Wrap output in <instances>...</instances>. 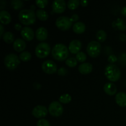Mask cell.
I'll return each instance as SVG.
<instances>
[{"instance_id":"obj_1","label":"cell","mask_w":126,"mask_h":126,"mask_svg":"<svg viewBox=\"0 0 126 126\" xmlns=\"http://www.w3.org/2000/svg\"><path fill=\"white\" fill-rule=\"evenodd\" d=\"M68 54V47L62 43L55 44L52 49V55L53 57L58 61H64L66 60Z\"/></svg>"},{"instance_id":"obj_2","label":"cell","mask_w":126,"mask_h":126,"mask_svg":"<svg viewBox=\"0 0 126 126\" xmlns=\"http://www.w3.org/2000/svg\"><path fill=\"white\" fill-rule=\"evenodd\" d=\"M36 14L32 9L21 10L18 14V18L22 23L25 25H30L33 24L36 21Z\"/></svg>"},{"instance_id":"obj_3","label":"cell","mask_w":126,"mask_h":126,"mask_svg":"<svg viewBox=\"0 0 126 126\" xmlns=\"http://www.w3.org/2000/svg\"><path fill=\"white\" fill-rule=\"evenodd\" d=\"M105 75L108 80L115 82L120 79L121 73L118 66L114 64H109L105 68Z\"/></svg>"},{"instance_id":"obj_4","label":"cell","mask_w":126,"mask_h":126,"mask_svg":"<svg viewBox=\"0 0 126 126\" xmlns=\"http://www.w3.org/2000/svg\"><path fill=\"white\" fill-rule=\"evenodd\" d=\"M20 58L15 54H9L5 57L4 63L7 69L14 70L17 68V66L20 63Z\"/></svg>"},{"instance_id":"obj_5","label":"cell","mask_w":126,"mask_h":126,"mask_svg":"<svg viewBox=\"0 0 126 126\" xmlns=\"http://www.w3.org/2000/svg\"><path fill=\"white\" fill-rule=\"evenodd\" d=\"M50 52V46L47 43L43 42L36 46L35 49L36 55L39 59H43L48 56Z\"/></svg>"},{"instance_id":"obj_6","label":"cell","mask_w":126,"mask_h":126,"mask_svg":"<svg viewBox=\"0 0 126 126\" xmlns=\"http://www.w3.org/2000/svg\"><path fill=\"white\" fill-rule=\"evenodd\" d=\"M86 50H87V54L90 56L95 58L100 54L102 46L98 41H92L88 44Z\"/></svg>"},{"instance_id":"obj_7","label":"cell","mask_w":126,"mask_h":126,"mask_svg":"<svg viewBox=\"0 0 126 126\" xmlns=\"http://www.w3.org/2000/svg\"><path fill=\"white\" fill-rule=\"evenodd\" d=\"M73 22L69 17L66 16H60L58 17L55 22V25L60 30L66 31L70 29L72 26Z\"/></svg>"},{"instance_id":"obj_8","label":"cell","mask_w":126,"mask_h":126,"mask_svg":"<svg viewBox=\"0 0 126 126\" xmlns=\"http://www.w3.org/2000/svg\"><path fill=\"white\" fill-rule=\"evenodd\" d=\"M48 111L50 115L55 117H59L63 114V107L59 102L54 101L50 103L48 108Z\"/></svg>"},{"instance_id":"obj_9","label":"cell","mask_w":126,"mask_h":126,"mask_svg":"<svg viewBox=\"0 0 126 126\" xmlns=\"http://www.w3.org/2000/svg\"><path fill=\"white\" fill-rule=\"evenodd\" d=\"M42 69L43 71L46 74L52 75L55 73L57 70L56 63L52 60H46L42 64Z\"/></svg>"},{"instance_id":"obj_10","label":"cell","mask_w":126,"mask_h":126,"mask_svg":"<svg viewBox=\"0 0 126 126\" xmlns=\"http://www.w3.org/2000/svg\"><path fill=\"white\" fill-rule=\"evenodd\" d=\"M48 110L46 107L43 105H38L34 107L32 110V114L35 118L38 119H43L48 113Z\"/></svg>"},{"instance_id":"obj_11","label":"cell","mask_w":126,"mask_h":126,"mask_svg":"<svg viewBox=\"0 0 126 126\" xmlns=\"http://www.w3.org/2000/svg\"><path fill=\"white\" fill-rule=\"evenodd\" d=\"M66 2L64 0H55L53 1L52 7L55 13H62L66 9Z\"/></svg>"},{"instance_id":"obj_12","label":"cell","mask_w":126,"mask_h":126,"mask_svg":"<svg viewBox=\"0 0 126 126\" xmlns=\"http://www.w3.org/2000/svg\"><path fill=\"white\" fill-rule=\"evenodd\" d=\"M21 36L23 39L28 41L33 40L34 36V33L32 28L29 27H24L21 30Z\"/></svg>"},{"instance_id":"obj_13","label":"cell","mask_w":126,"mask_h":126,"mask_svg":"<svg viewBox=\"0 0 126 126\" xmlns=\"http://www.w3.org/2000/svg\"><path fill=\"white\" fill-rule=\"evenodd\" d=\"M81 47H82V44L81 41L78 39H74L71 41L69 44L68 50L71 54H77L80 52Z\"/></svg>"},{"instance_id":"obj_14","label":"cell","mask_w":126,"mask_h":126,"mask_svg":"<svg viewBox=\"0 0 126 126\" xmlns=\"http://www.w3.org/2000/svg\"><path fill=\"white\" fill-rule=\"evenodd\" d=\"M35 35L36 38L38 41H45L48 36L47 30L44 27H39L36 31Z\"/></svg>"},{"instance_id":"obj_15","label":"cell","mask_w":126,"mask_h":126,"mask_svg":"<svg viewBox=\"0 0 126 126\" xmlns=\"http://www.w3.org/2000/svg\"><path fill=\"white\" fill-rule=\"evenodd\" d=\"M13 47L16 51L20 52L25 49L26 43L24 39L21 38H17L14 41L13 43Z\"/></svg>"},{"instance_id":"obj_16","label":"cell","mask_w":126,"mask_h":126,"mask_svg":"<svg viewBox=\"0 0 126 126\" xmlns=\"http://www.w3.org/2000/svg\"><path fill=\"white\" fill-rule=\"evenodd\" d=\"M93 70V66L90 63H82L80 64L78 67L79 72L82 75H87L92 72Z\"/></svg>"},{"instance_id":"obj_17","label":"cell","mask_w":126,"mask_h":126,"mask_svg":"<svg viewBox=\"0 0 126 126\" xmlns=\"http://www.w3.org/2000/svg\"><path fill=\"white\" fill-rule=\"evenodd\" d=\"M103 90L108 95H114L117 92V87L112 82H108L104 85Z\"/></svg>"},{"instance_id":"obj_18","label":"cell","mask_w":126,"mask_h":126,"mask_svg":"<svg viewBox=\"0 0 126 126\" xmlns=\"http://www.w3.org/2000/svg\"><path fill=\"white\" fill-rule=\"evenodd\" d=\"M115 100L117 104L122 107H126V93L120 92L116 95Z\"/></svg>"},{"instance_id":"obj_19","label":"cell","mask_w":126,"mask_h":126,"mask_svg":"<svg viewBox=\"0 0 126 126\" xmlns=\"http://www.w3.org/2000/svg\"><path fill=\"white\" fill-rule=\"evenodd\" d=\"M11 16L7 11L2 10L0 12V22L2 24L7 25L11 22Z\"/></svg>"},{"instance_id":"obj_20","label":"cell","mask_w":126,"mask_h":126,"mask_svg":"<svg viewBox=\"0 0 126 126\" xmlns=\"http://www.w3.org/2000/svg\"><path fill=\"white\" fill-rule=\"evenodd\" d=\"M74 32L77 34H81L83 33L86 30V25L82 22H78L73 25V27Z\"/></svg>"},{"instance_id":"obj_21","label":"cell","mask_w":126,"mask_h":126,"mask_svg":"<svg viewBox=\"0 0 126 126\" xmlns=\"http://www.w3.org/2000/svg\"><path fill=\"white\" fill-rule=\"evenodd\" d=\"M112 25H113V27H114L115 29L119 30L121 31H125L126 30L125 23L121 18H118L116 21L113 22Z\"/></svg>"},{"instance_id":"obj_22","label":"cell","mask_w":126,"mask_h":126,"mask_svg":"<svg viewBox=\"0 0 126 126\" xmlns=\"http://www.w3.org/2000/svg\"><path fill=\"white\" fill-rule=\"evenodd\" d=\"M36 16L41 21H46V20H47L48 17H49L48 13L43 9H39L36 10Z\"/></svg>"},{"instance_id":"obj_23","label":"cell","mask_w":126,"mask_h":126,"mask_svg":"<svg viewBox=\"0 0 126 126\" xmlns=\"http://www.w3.org/2000/svg\"><path fill=\"white\" fill-rule=\"evenodd\" d=\"M14 35L12 32H6L2 35V39H3L4 41L9 43V44L12 43V42H14Z\"/></svg>"},{"instance_id":"obj_24","label":"cell","mask_w":126,"mask_h":126,"mask_svg":"<svg viewBox=\"0 0 126 126\" xmlns=\"http://www.w3.org/2000/svg\"><path fill=\"white\" fill-rule=\"evenodd\" d=\"M96 38L99 42H104L107 39V34L103 30H100L96 33Z\"/></svg>"},{"instance_id":"obj_25","label":"cell","mask_w":126,"mask_h":126,"mask_svg":"<svg viewBox=\"0 0 126 126\" xmlns=\"http://www.w3.org/2000/svg\"><path fill=\"white\" fill-rule=\"evenodd\" d=\"M80 4L79 0H69L67 2V6L70 10H75L77 8Z\"/></svg>"},{"instance_id":"obj_26","label":"cell","mask_w":126,"mask_h":126,"mask_svg":"<svg viewBox=\"0 0 126 126\" xmlns=\"http://www.w3.org/2000/svg\"><path fill=\"white\" fill-rule=\"evenodd\" d=\"M19 58L22 61L28 62L30 60L31 58H32V54L28 51H23L20 54Z\"/></svg>"},{"instance_id":"obj_27","label":"cell","mask_w":126,"mask_h":126,"mask_svg":"<svg viewBox=\"0 0 126 126\" xmlns=\"http://www.w3.org/2000/svg\"><path fill=\"white\" fill-rule=\"evenodd\" d=\"M11 4L12 7L15 10L22 9L23 6V1H21V0H12Z\"/></svg>"},{"instance_id":"obj_28","label":"cell","mask_w":126,"mask_h":126,"mask_svg":"<svg viewBox=\"0 0 126 126\" xmlns=\"http://www.w3.org/2000/svg\"><path fill=\"white\" fill-rule=\"evenodd\" d=\"M59 102L60 103H64V104H66L71 102V97L68 94H64L62 95L60 97H59Z\"/></svg>"},{"instance_id":"obj_29","label":"cell","mask_w":126,"mask_h":126,"mask_svg":"<svg viewBox=\"0 0 126 126\" xmlns=\"http://www.w3.org/2000/svg\"><path fill=\"white\" fill-rule=\"evenodd\" d=\"M78 60L75 57H70L67 59L65 61V64L69 67H75L77 65Z\"/></svg>"},{"instance_id":"obj_30","label":"cell","mask_w":126,"mask_h":126,"mask_svg":"<svg viewBox=\"0 0 126 126\" xmlns=\"http://www.w3.org/2000/svg\"><path fill=\"white\" fill-rule=\"evenodd\" d=\"M76 59L79 62H84L87 59V55L83 52H79L76 54Z\"/></svg>"},{"instance_id":"obj_31","label":"cell","mask_w":126,"mask_h":126,"mask_svg":"<svg viewBox=\"0 0 126 126\" xmlns=\"http://www.w3.org/2000/svg\"><path fill=\"white\" fill-rule=\"evenodd\" d=\"M36 4L39 8L43 9L47 5L48 1L47 0H36Z\"/></svg>"},{"instance_id":"obj_32","label":"cell","mask_w":126,"mask_h":126,"mask_svg":"<svg viewBox=\"0 0 126 126\" xmlns=\"http://www.w3.org/2000/svg\"><path fill=\"white\" fill-rule=\"evenodd\" d=\"M37 126H50V124L47 120L43 118L38 120L37 122Z\"/></svg>"},{"instance_id":"obj_33","label":"cell","mask_w":126,"mask_h":126,"mask_svg":"<svg viewBox=\"0 0 126 126\" xmlns=\"http://www.w3.org/2000/svg\"><path fill=\"white\" fill-rule=\"evenodd\" d=\"M118 60V58L115 55H113V54H111L109 55L108 58V61L110 63H111V64H113L114 63H115Z\"/></svg>"},{"instance_id":"obj_34","label":"cell","mask_w":126,"mask_h":126,"mask_svg":"<svg viewBox=\"0 0 126 126\" xmlns=\"http://www.w3.org/2000/svg\"><path fill=\"white\" fill-rule=\"evenodd\" d=\"M66 73H67V70H66L65 68L62 67L58 70V74H59V75H60V76H64Z\"/></svg>"},{"instance_id":"obj_35","label":"cell","mask_w":126,"mask_h":126,"mask_svg":"<svg viewBox=\"0 0 126 126\" xmlns=\"http://www.w3.org/2000/svg\"><path fill=\"white\" fill-rule=\"evenodd\" d=\"M79 17L78 15L76 14H73L72 16H71L70 19H71V22H76V21H78L79 20Z\"/></svg>"},{"instance_id":"obj_36","label":"cell","mask_w":126,"mask_h":126,"mask_svg":"<svg viewBox=\"0 0 126 126\" xmlns=\"http://www.w3.org/2000/svg\"><path fill=\"white\" fill-rule=\"evenodd\" d=\"M14 28H15V29H16V30H17V31L22 30L21 29H22V26H21V25L20 24V23H16V24L14 25Z\"/></svg>"},{"instance_id":"obj_37","label":"cell","mask_w":126,"mask_h":126,"mask_svg":"<svg viewBox=\"0 0 126 126\" xmlns=\"http://www.w3.org/2000/svg\"><path fill=\"white\" fill-rule=\"evenodd\" d=\"M80 4H81L82 6H84V7H86V6H87V4H88V1H86V0H81V1H80Z\"/></svg>"},{"instance_id":"obj_38","label":"cell","mask_w":126,"mask_h":126,"mask_svg":"<svg viewBox=\"0 0 126 126\" xmlns=\"http://www.w3.org/2000/svg\"><path fill=\"white\" fill-rule=\"evenodd\" d=\"M119 39H121L123 41H125L126 40V36L125 34H120V36H119Z\"/></svg>"},{"instance_id":"obj_39","label":"cell","mask_w":126,"mask_h":126,"mask_svg":"<svg viewBox=\"0 0 126 126\" xmlns=\"http://www.w3.org/2000/svg\"><path fill=\"white\" fill-rule=\"evenodd\" d=\"M4 27L2 25H0V36H2L4 34Z\"/></svg>"},{"instance_id":"obj_40","label":"cell","mask_w":126,"mask_h":126,"mask_svg":"<svg viewBox=\"0 0 126 126\" xmlns=\"http://www.w3.org/2000/svg\"><path fill=\"white\" fill-rule=\"evenodd\" d=\"M121 13L123 16H126V6H124L121 9Z\"/></svg>"},{"instance_id":"obj_41","label":"cell","mask_w":126,"mask_h":126,"mask_svg":"<svg viewBox=\"0 0 126 126\" xmlns=\"http://www.w3.org/2000/svg\"><path fill=\"white\" fill-rule=\"evenodd\" d=\"M33 86H34V88H36V89H40L41 88V85L39 84V83H34V84H33Z\"/></svg>"},{"instance_id":"obj_42","label":"cell","mask_w":126,"mask_h":126,"mask_svg":"<svg viewBox=\"0 0 126 126\" xmlns=\"http://www.w3.org/2000/svg\"></svg>"},{"instance_id":"obj_43","label":"cell","mask_w":126,"mask_h":126,"mask_svg":"<svg viewBox=\"0 0 126 126\" xmlns=\"http://www.w3.org/2000/svg\"></svg>"}]
</instances>
